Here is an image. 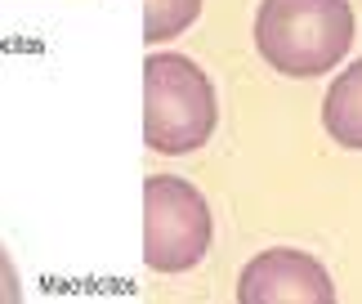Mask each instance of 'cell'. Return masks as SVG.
Here are the masks:
<instances>
[{
  "mask_svg": "<svg viewBox=\"0 0 362 304\" xmlns=\"http://www.w3.org/2000/svg\"><path fill=\"white\" fill-rule=\"evenodd\" d=\"M202 13V0H144V40L161 45L175 40L179 32H188Z\"/></svg>",
  "mask_w": 362,
  "mask_h": 304,
  "instance_id": "cell-6",
  "label": "cell"
},
{
  "mask_svg": "<svg viewBox=\"0 0 362 304\" xmlns=\"http://www.w3.org/2000/svg\"><path fill=\"white\" fill-rule=\"evenodd\" d=\"M215 86L184 54H148L144 63V144L152 152H197L215 134Z\"/></svg>",
  "mask_w": 362,
  "mask_h": 304,
  "instance_id": "cell-2",
  "label": "cell"
},
{
  "mask_svg": "<svg viewBox=\"0 0 362 304\" xmlns=\"http://www.w3.org/2000/svg\"><path fill=\"white\" fill-rule=\"evenodd\" d=\"M322 126L340 148L362 152V59L349 63L331 81V90L322 99Z\"/></svg>",
  "mask_w": 362,
  "mask_h": 304,
  "instance_id": "cell-5",
  "label": "cell"
},
{
  "mask_svg": "<svg viewBox=\"0 0 362 304\" xmlns=\"http://www.w3.org/2000/svg\"><path fill=\"white\" fill-rule=\"evenodd\" d=\"M0 304H23V278L13 255L5 251V242H0Z\"/></svg>",
  "mask_w": 362,
  "mask_h": 304,
  "instance_id": "cell-7",
  "label": "cell"
},
{
  "mask_svg": "<svg viewBox=\"0 0 362 304\" xmlns=\"http://www.w3.org/2000/svg\"><path fill=\"white\" fill-rule=\"evenodd\" d=\"M238 304H336V286L322 259L296 246H273L242 269Z\"/></svg>",
  "mask_w": 362,
  "mask_h": 304,
  "instance_id": "cell-4",
  "label": "cell"
},
{
  "mask_svg": "<svg viewBox=\"0 0 362 304\" xmlns=\"http://www.w3.org/2000/svg\"><path fill=\"white\" fill-rule=\"evenodd\" d=\"M211 251V206L188 179L148 175L144 184V264L152 273H188Z\"/></svg>",
  "mask_w": 362,
  "mask_h": 304,
  "instance_id": "cell-3",
  "label": "cell"
},
{
  "mask_svg": "<svg viewBox=\"0 0 362 304\" xmlns=\"http://www.w3.org/2000/svg\"><path fill=\"white\" fill-rule=\"evenodd\" d=\"M255 45L282 76H322L354 45L349 0H259Z\"/></svg>",
  "mask_w": 362,
  "mask_h": 304,
  "instance_id": "cell-1",
  "label": "cell"
}]
</instances>
